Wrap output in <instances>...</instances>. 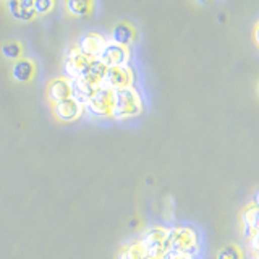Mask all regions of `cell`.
Here are the masks:
<instances>
[{
	"label": "cell",
	"mask_w": 259,
	"mask_h": 259,
	"mask_svg": "<svg viewBox=\"0 0 259 259\" xmlns=\"http://www.w3.org/2000/svg\"><path fill=\"white\" fill-rule=\"evenodd\" d=\"M141 110H143L141 97L133 86L113 91V104H112L110 117L117 120H126L140 115Z\"/></svg>",
	"instance_id": "obj_1"
},
{
	"label": "cell",
	"mask_w": 259,
	"mask_h": 259,
	"mask_svg": "<svg viewBox=\"0 0 259 259\" xmlns=\"http://www.w3.org/2000/svg\"><path fill=\"white\" fill-rule=\"evenodd\" d=\"M168 253L191 257L198 253V235L188 227H175L168 230Z\"/></svg>",
	"instance_id": "obj_2"
},
{
	"label": "cell",
	"mask_w": 259,
	"mask_h": 259,
	"mask_svg": "<svg viewBox=\"0 0 259 259\" xmlns=\"http://www.w3.org/2000/svg\"><path fill=\"white\" fill-rule=\"evenodd\" d=\"M143 245L149 259H162L168 253V229L151 227L138 240Z\"/></svg>",
	"instance_id": "obj_3"
},
{
	"label": "cell",
	"mask_w": 259,
	"mask_h": 259,
	"mask_svg": "<svg viewBox=\"0 0 259 259\" xmlns=\"http://www.w3.org/2000/svg\"><path fill=\"white\" fill-rule=\"evenodd\" d=\"M132 83H133V71L130 68V65H120V67L105 68L101 86L110 89V91H117V89L132 86Z\"/></svg>",
	"instance_id": "obj_4"
},
{
	"label": "cell",
	"mask_w": 259,
	"mask_h": 259,
	"mask_svg": "<svg viewBox=\"0 0 259 259\" xmlns=\"http://www.w3.org/2000/svg\"><path fill=\"white\" fill-rule=\"evenodd\" d=\"M112 104H113V91L104 86H99L96 89V93L91 96V99L84 104V109L96 117H110Z\"/></svg>",
	"instance_id": "obj_5"
},
{
	"label": "cell",
	"mask_w": 259,
	"mask_h": 259,
	"mask_svg": "<svg viewBox=\"0 0 259 259\" xmlns=\"http://www.w3.org/2000/svg\"><path fill=\"white\" fill-rule=\"evenodd\" d=\"M97 60L104 63L105 67H120V65H128L130 52L123 46H118L112 40H105L102 51L97 55Z\"/></svg>",
	"instance_id": "obj_6"
},
{
	"label": "cell",
	"mask_w": 259,
	"mask_h": 259,
	"mask_svg": "<svg viewBox=\"0 0 259 259\" xmlns=\"http://www.w3.org/2000/svg\"><path fill=\"white\" fill-rule=\"evenodd\" d=\"M93 59H88L86 55H83L76 46H73L70 51L65 54V59H63V73H65V78L71 79H76L84 73L86 67L89 65Z\"/></svg>",
	"instance_id": "obj_7"
},
{
	"label": "cell",
	"mask_w": 259,
	"mask_h": 259,
	"mask_svg": "<svg viewBox=\"0 0 259 259\" xmlns=\"http://www.w3.org/2000/svg\"><path fill=\"white\" fill-rule=\"evenodd\" d=\"M83 109L84 107L79 102H76L73 97H68V99L54 104V115L57 120L70 123V121H75L81 117Z\"/></svg>",
	"instance_id": "obj_8"
},
{
	"label": "cell",
	"mask_w": 259,
	"mask_h": 259,
	"mask_svg": "<svg viewBox=\"0 0 259 259\" xmlns=\"http://www.w3.org/2000/svg\"><path fill=\"white\" fill-rule=\"evenodd\" d=\"M105 40L107 39H104V36L91 31V32H84V34L78 39L76 47L81 54L88 57V59H97V55L102 51Z\"/></svg>",
	"instance_id": "obj_9"
},
{
	"label": "cell",
	"mask_w": 259,
	"mask_h": 259,
	"mask_svg": "<svg viewBox=\"0 0 259 259\" xmlns=\"http://www.w3.org/2000/svg\"><path fill=\"white\" fill-rule=\"evenodd\" d=\"M47 97L52 104L60 102L71 97V83L68 78L60 76L52 79L47 86Z\"/></svg>",
	"instance_id": "obj_10"
},
{
	"label": "cell",
	"mask_w": 259,
	"mask_h": 259,
	"mask_svg": "<svg viewBox=\"0 0 259 259\" xmlns=\"http://www.w3.org/2000/svg\"><path fill=\"white\" fill-rule=\"evenodd\" d=\"M8 12L15 20L29 21L36 16L34 8H32V0H8Z\"/></svg>",
	"instance_id": "obj_11"
},
{
	"label": "cell",
	"mask_w": 259,
	"mask_h": 259,
	"mask_svg": "<svg viewBox=\"0 0 259 259\" xmlns=\"http://www.w3.org/2000/svg\"><path fill=\"white\" fill-rule=\"evenodd\" d=\"M71 97L75 99L76 102H79L81 105L84 107V104L91 99V96L96 93V89L99 86L91 84L84 81L83 78H76V79H71Z\"/></svg>",
	"instance_id": "obj_12"
},
{
	"label": "cell",
	"mask_w": 259,
	"mask_h": 259,
	"mask_svg": "<svg viewBox=\"0 0 259 259\" xmlns=\"http://www.w3.org/2000/svg\"><path fill=\"white\" fill-rule=\"evenodd\" d=\"M241 229H243V235H245L246 240L257 235V206L256 204H249L243 209Z\"/></svg>",
	"instance_id": "obj_13"
},
{
	"label": "cell",
	"mask_w": 259,
	"mask_h": 259,
	"mask_svg": "<svg viewBox=\"0 0 259 259\" xmlns=\"http://www.w3.org/2000/svg\"><path fill=\"white\" fill-rule=\"evenodd\" d=\"M34 71H36L34 62L29 59H18L13 63L12 76L15 81H18V83H28V81H31L32 76H34Z\"/></svg>",
	"instance_id": "obj_14"
},
{
	"label": "cell",
	"mask_w": 259,
	"mask_h": 259,
	"mask_svg": "<svg viewBox=\"0 0 259 259\" xmlns=\"http://www.w3.org/2000/svg\"><path fill=\"white\" fill-rule=\"evenodd\" d=\"M135 39V29L132 24L128 23H117L112 28V42H115L118 46L126 47L128 44H132Z\"/></svg>",
	"instance_id": "obj_15"
},
{
	"label": "cell",
	"mask_w": 259,
	"mask_h": 259,
	"mask_svg": "<svg viewBox=\"0 0 259 259\" xmlns=\"http://www.w3.org/2000/svg\"><path fill=\"white\" fill-rule=\"evenodd\" d=\"M105 68H107V67H105L104 63H101L97 59H93L86 67L84 73L79 78H83L84 81H88V83H91V84L101 86V81H102V76L105 73Z\"/></svg>",
	"instance_id": "obj_16"
},
{
	"label": "cell",
	"mask_w": 259,
	"mask_h": 259,
	"mask_svg": "<svg viewBox=\"0 0 259 259\" xmlns=\"http://www.w3.org/2000/svg\"><path fill=\"white\" fill-rule=\"evenodd\" d=\"M67 10L71 16L76 18H84L93 12L94 0H67Z\"/></svg>",
	"instance_id": "obj_17"
},
{
	"label": "cell",
	"mask_w": 259,
	"mask_h": 259,
	"mask_svg": "<svg viewBox=\"0 0 259 259\" xmlns=\"http://www.w3.org/2000/svg\"><path fill=\"white\" fill-rule=\"evenodd\" d=\"M118 259H149L140 241H133L120 249Z\"/></svg>",
	"instance_id": "obj_18"
},
{
	"label": "cell",
	"mask_w": 259,
	"mask_h": 259,
	"mask_svg": "<svg viewBox=\"0 0 259 259\" xmlns=\"http://www.w3.org/2000/svg\"><path fill=\"white\" fill-rule=\"evenodd\" d=\"M0 52L5 57V59H10V60H18L21 57V46L18 42H7L2 46Z\"/></svg>",
	"instance_id": "obj_19"
},
{
	"label": "cell",
	"mask_w": 259,
	"mask_h": 259,
	"mask_svg": "<svg viewBox=\"0 0 259 259\" xmlns=\"http://www.w3.org/2000/svg\"><path fill=\"white\" fill-rule=\"evenodd\" d=\"M215 257L217 259H243V253H241V249L238 246L229 245V246H225V248H222L221 251H219Z\"/></svg>",
	"instance_id": "obj_20"
},
{
	"label": "cell",
	"mask_w": 259,
	"mask_h": 259,
	"mask_svg": "<svg viewBox=\"0 0 259 259\" xmlns=\"http://www.w3.org/2000/svg\"><path fill=\"white\" fill-rule=\"evenodd\" d=\"M55 7V0H32V8L36 15H46L52 12Z\"/></svg>",
	"instance_id": "obj_21"
},
{
	"label": "cell",
	"mask_w": 259,
	"mask_h": 259,
	"mask_svg": "<svg viewBox=\"0 0 259 259\" xmlns=\"http://www.w3.org/2000/svg\"><path fill=\"white\" fill-rule=\"evenodd\" d=\"M162 259H191V257H186V256H175V254H170V253H167L164 257Z\"/></svg>",
	"instance_id": "obj_22"
},
{
	"label": "cell",
	"mask_w": 259,
	"mask_h": 259,
	"mask_svg": "<svg viewBox=\"0 0 259 259\" xmlns=\"http://www.w3.org/2000/svg\"><path fill=\"white\" fill-rule=\"evenodd\" d=\"M254 42H257V28H254Z\"/></svg>",
	"instance_id": "obj_23"
},
{
	"label": "cell",
	"mask_w": 259,
	"mask_h": 259,
	"mask_svg": "<svg viewBox=\"0 0 259 259\" xmlns=\"http://www.w3.org/2000/svg\"><path fill=\"white\" fill-rule=\"evenodd\" d=\"M199 4H206V2H210V0H198Z\"/></svg>",
	"instance_id": "obj_24"
},
{
	"label": "cell",
	"mask_w": 259,
	"mask_h": 259,
	"mask_svg": "<svg viewBox=\"0 0 259 259\" xmlns=\"http://www.w3.org/2000/svg\"><path fill=\"white\" fill-rule=\"evenodd\" d=\"M7 2H8V0H7Z\"/></svg>",
	"instance_id": "obj_25"
}]
</instances>
